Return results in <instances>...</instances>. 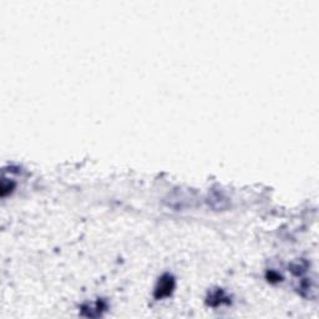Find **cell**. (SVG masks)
Masks as SVG:
<instances>
[{"label": "cell", "mask_w": 319, "mask_h": 319, "mask_svg": "<svg viewBox=\"0 0 319 319\" xmlns=\"http://www.w3.org/2000/svg\"><path fill=\"white\" fill-rule=\"evenodd\" d=\"M174 278L171 276H165L160 279V283H158V287L156 288V298H164V297H167L171 294L172 289H174Z\"/></svg>", "instance_id": "6da1fadb"}]
</instances>
